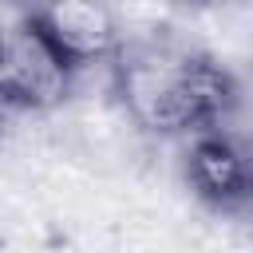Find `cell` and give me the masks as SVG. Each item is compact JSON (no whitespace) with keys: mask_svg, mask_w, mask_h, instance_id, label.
Here are the masks:
<instances>
[{"mask_svg":"<svg viewBox=\"0 0 253 253\" xmlns=\"http://www.w3.org/2000/svg\"><path fill=\"white\" fill-rule=\"evenodd\" d=\"M115 95L126 119L150 134L221 130L241 99L237 79L202 47L174 36H134L111 63Z\"/></svg>","mask_w":253,"mask_h":253,"instance_id":"1","label":"cell"},{"mask_svg":"<svg viewBox=\"0 0 253 253\" xmlns=\"http://www.w3.org/2000/svg\"><path fill=\"white\" fill-rule=\"evenodd\" d=\"M43 28L55 36V43L79 63L91 67L95 59H115L126 43L119 16L103 4H79V0H63V4H47L36 8Z\"/></svg>","mask_w":253,"mask_h":253,"instance_id":"4","label":"cell"},{"mask_svg":"<svg viewBox=\"0 0 253 253\" xmlns=\"http://www.w3.org/2000/svg\"><path fill=\"white\" fill-rule=\"evenodd\" d=\"M186 178L202 202L213 210H245L253 206V154L237 146L229 134L210 130L190 138Z\"/></svg>","mask_w":253,"mask_h":253,"instance_id":"3","label":"cell"},{"mask_svg":"<svg viewBox=\"0 0 253 253\" xmlns=\"http://www.w3.org/2000/svg\"><path fill=\"white\" fill-rule=\"evenodd\" d=\"M83 67L55 43V36L43 28L40 12H20L4 28V51H0V99L8 111L43 115L55 111Z\"/></svg>","mask_w":253,"mask_h":253,"instance_id":"2","label":"cell"}]
</instances>
